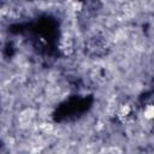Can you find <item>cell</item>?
I'll return each instance as SVG.
<instances>
[{"instance_id": "cell-1", "label": "cell", "mask_w": 154, "mask_h": 154, "mask_svg": "<svg viewBox=\"0 0 154 154\" xmlns=\"http://www.w3.org/2000/svg\"><path fill=\"white\" fill-rule=\"evenodd\" d=\"M153 114H154V109H153V106L152 103H148L144 107H142V116L147 119H152L153 118Z\"/></svg>"}]
</instances>
